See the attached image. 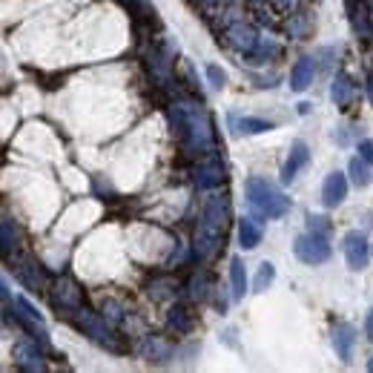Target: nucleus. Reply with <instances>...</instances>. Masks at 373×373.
Here are the masks:
<instances>
[{"instance_id": "20", "label": "nucleus", "mask_w": 373, "mask_h": 373, "mask_svg": "<svg viewBox=\"0 0 373 373\" xmlns=\"http://www.w3.org/2000/svg\"><path fill=\"white\" fill-rule=\"evenodd\" d=\"M15 359H18V367H23V370H44L47 365L40 362V353L37 350H32V348H18L15 350Z\"/></svg>"}, {"instance_id": "11", "label": "nucleus", "mask_w": 373, "mask_h": 373, "mask_svg": "<svg viewBox=\"0 0 373 373\" xmlns=\"http://www.w3.org/2000/svg\"><path fill=\"white\" fill-rule=\"evenodd\" d=\"M313 78H316V63H313V58L296 61L293 72H290V90H293V92H305V90L313 84Z\"/></svg>"}, {"instance_id": "15", "label": "nucleus", "mask_w": 373, "mask_h": 373, "mask_svg": "<svg viewBox=\"0 0 373 373\" xmlns=\"http://www.w3.org/2000/svg\"><path fill=\"white\" fill-rule=\"evenodd\" d=\"M227 37H230V44L236 47V49H244V52H253L256 49V44H259V37H256V32L250 29V26H233L230 32H227Z\"/></svg>"}, {"instance_id": "6", "label": "nucleus", "mask_w": 373, "mask_h": 373, "mask_svg": "<svg viewBox=\"0 0 373 373\" xmlns=\"http://www.w3.org/2000/svg\"><path fill=\"white\" fill-rule=\"evenodd\" d=\"M342 250H345V259H348V267H350V270H365V267L370 264V241H367L365 233L350 230V233L345 236Z\"/></svg>"}, {"instance_id": "23", "label": "nucleus", "mask_w": 373, "mask_h": 373, "mask_svg": "<svg viewBox=\"0 0 373 373\" xmlns=\"http://www.w3.org/2000/svg\"><path fill=\"white\" fill-rule=\"evenodd\" d=\"M170 324L178 330V334H190V330H192V316L184 307H173L170 310Z\"/></svg>"}, {"instance_id": "17", "label": "nucleus", "mask_w": 373, "mask_h": 373, "mask_svg": "<svg viewBox=\"0 0 373 373\" xmlns=\"http://www.w3.org/2000/svg\"><path fill=\"white\" fill-rule=\"evenodd\" d=\"M18 276H20V281L26 284V287H32V290H37V287H44V273L37 270V264L32 262V259H20L18 262Z\"/></svg>"}, {"instance_id": "14", "label": "nucleus", "mask_w": 373, "mask_h": 373, "mask_svg": "<svg viewBox=\"0 0 373 373\" xmlns=\"http://www.w3.org/2000/svg\"><path fill=\"white\" fill-rule=\"evenodd\" d=\"M238 241L244 250H256V247L262 244V227L256 219H241L238 221Z\"/></svg>"}, {"instance_id": "9", "label": "nucleus", "mask_w": 373, "mask_h": 373, "mask_svg": "<svg viewBox=\"0 0 373 373\" xmlns=\"http://www.w3.org/2000/svg\"><path fill=\"white\" fill-rule=\"evenodd\" d=\"M356 339H359V336H356V327H353V324L339 322V324L334 327V348H336V353H339L342 362H350V359H353Z\"/></svg>"}, {"instance_id": "16", "label": "nucleus", "mask_w": 373, "mask_h": 373, "mask_svg": "<svg viewBox=\"0 0 373 373\" xmlns=\"http://www.w3.org/2000/svg\"><path fill=\"white\" fill-rule=\"evenodd\" d=\"M141 350H144V356H147L149 362H167V359L173 356V345L164 342L161 336H147Z\"/></svg>"}, {"instance_id": "7", "label": "nucleus", "mask_w": 373, "mask_h": 373, "mask_svg": "<svg viewBox=\"0 0 373 373\" xmlns=\"http://www.w3.org/2000/svg\"><path fill=\"white\" fill-rule=\"evenodd\" d=\"M310 164V149H307V144L305 141H293L290 144V155H287V161H284V170H281V181L284 184H290L293 181L305 167Z\"/></svg>"}, {"instance_id": "1", "label": "nucleus", "mask_w": 373, "mask_h": 373, "mask_svg": "<svg viewBox=\"0 0 373 373\" xmlns=\"http://www.w3.org/2000/svg\"><path fill=\"white\" fill-rule=\"evenodd\" d=\"M227 219H230V201L224 195H210L204 201L201 221H198V230H195V253L201 259L216 256L224 247Z\"/></svg>"}, {"instance_id": "8", "label": "nucleus", "mask_w": 373, "mask_h": 373, "mask_svg": "<svg viewBox=\"0 0 373 373\" xmlns=\"http://www.w3.org/2000/svg\"><path fill=\"white\" fill-rule=\"evenodd\" d=\"M345 198H348V178H345V173L334 170L322 184V204L324 207H339Z\"/></svg>"}, {"instance_id": "4", "label": "nucleus", "mask_w": 373, "mask_h": 373, "mask_svg": "<svg viewBox=\"0 0 373 373\" xmlns=\"http://www.w3.org/2000/svg\"><path fill=\"white\" fill-rule=\"evenodd\" d=\"M293 253H296V259H299L302 264H313V267H316V264H324L334 250H330L327 233H316V230H310V233H305V236L296 238Z\"/></svg>"}, {"instance_id": "19", "label": "nucleus", "mask_w": 373, "mask_h": 373, "mask_svg": "<svg viewBox=\"0 0 373 373\" xmlns=\"http://www.w3.org/2000/svg\"><path fill=\"white\" fill-rule=\"evenodd\" d=\"M230 281H233V299H244L247 290V273H244V262L236 256L230 259Z\"/></svg>"}, {"instance_id": "31", "label": "nucleus", "mask_w": 373, "mask_h": 373, "mask_svg": "<svg viewBox=\"0 0 373 373\" xmlns=\"http://www.w3.org/2000/svg\"><path fill=\"white\" fill-rule=\"evenodd\" d=\"M367 370H370V373H373V356H370V362H367Z\"/></svg>"}, {"instance_id": "5", "label": "nucleus", "mask_w": 373, "mask_h": 373, "mask_svg": "<svg viewBox=\"0 0 373 373\" xmlns=\"http://www.w3.org/2000/svg\"><path fill=\"white\" fill-rule=\"evenodd\" d=\"M75 324H78L80 330H84L87 336H92L98 345H104V348H109V350H121L118 342H115V334H112L109 324H106V319L95 316L92 310L78 307V310H75Z\"/></svg>"}, {"instance_id": "25", "label": "nucleus", "mask_w": 373, "mask_h": 373, "mask_svg": "<svg viewBox=\"0 0 373 373\" xmlns=\"http://www.w3.org/2000/svg\"><path fill=\"white\" fill-rule=\"evenodd\" d=\"M173 287H176V284H173L170 279H161V281L149 284V296H152V299H164V296H170Z\"/></svg>"}, {"instance_id": "10", "label": "nucleus", "mask_w": 373, "mask_h": 373, "mask_svg": "<svg viewBox=\"0 0 373 373\" xmlns=\"http://www.w3.org/2000/svg\"><path fill=\"white\" fill-rule=\"evenodd\" d=\"M224 167L216 161V158H210V161H204L201 167L195 170V184H198V190H216V187H221L224 184Z\"/></svg>"}, {"instance_id": "13", "label": "nucleus", "mask_w": 373, "mask_h": 373, "mask_svg": "<svg viewBox=\"0 0 373 373\" xmlns=\"http://www.w3.org/2000/svg\"><path fill=\"white\" fill-rule=\"evenodd\" d=\"M55 305H58L61 310H78V307H80V290H78L69 279H63V281L58 284V290H55Z\"/></svg>"}, {"instance_id": "12", "label": "nucleus", "mask_w": 373, "mask_h": 373, "mask_svg": "<svg viewBox=\"0 0 373 373\" xmlns=\"http://www.w3.org/2000/svg\"><path fill=\"white\" fill-rule=\"evenodd\" d=\"M353 95H356L353 80H350L345 72H339V75L334 78V87H330V98H334V104H336V106L348 109V106H350V101H353Z\"/></svg>"}, {"instance_id": "21", "label": "nucleus", "mask_w": 373, "mask_h": 373, "mask_svg": "<svg viewBox=\"0 0 373 373\" xmlns=\"http://www.w3.org/2000/svg\"><path fill=\"white\" fill-rule=\"evenodd\" d=\"M370 164L365 161V158H353L350 161V176H353V184L356 187H367L370 184Z\"/></svg>"}, {"instance_id": "30", "label": "nucleus", "mask_w": 373, "mask_h": 373, "mask_svg": "<svg viewBox=\"0 0 373 373\" xmlns=\"http://www.w3.org/2000/svg\"><path fill=\"white\" fill-rule=\"evenodd\" d=\"M367 95H370V101H373V78H370V84H367Z\"/></svg>"}, {"instance_id": "3", "label": "nucleus", "mask_w": 373, "mask_h": 373, "mask_svg": "<svg viewBox=\"0 0 373 373\" xmlns=\"http://www.w3.org/2000/svg\"><path fill=\"white\" fill-rule=\"evenodd\" d=\"M244 195H247V201H250L253 210L259 216H264V219H281L290 210V198L276 184H270L267 178H259V176L247 178Z\"/></svg>"}, {"instance_id": "24", "label": "nucleus", "mask_w": 373, "mask_h": 373, "mask_svg": "<svg viewBox=\"0 0 373 373\" xmlns=\"http://www.w3.org/2000/svg\"><path fill=\"white\" fill-rule=\"evenodd\" d=\"M190 296L192 299H207V273H198L195 279H192V284H190Z\"/></svg>"}, {"instance_id": "2", "label": "nucleus", "mask_w": 373, "mask_h": 373, "mask_svg": "<svg viewBox=\"0 0 373 373\" xmlns=\"http://www.w3.org/2000/svg\"><path fill=\"white\" fill-rule=\"evenodd\" d=\"M173 127L178 133V138L184 141L187 149L195 152H210L213 149V127L210 118L198 104H176L173 106Z\"/></svg>"}, {"instance_id": "28", "label": "nucleus", "mask_w": 373, "mask_h": 373, "mask_svg": "<svg viewBox=\"0 0 373 373\" xmlns=\"http://www.w3.org/2000/svg\"><path fill=\"white\" fill-rule=\"evenodd\" d=\"M104 310H109L106 316H109L112 322H118V319L123 316V310H121V305H115V302H106V305H104Z\"/></svg>"}, {"instance_id": "22", "label": "nucleus", "mask_w": 373, "mask_h": 373, "mask_svg": "<svg viewBox=\"0 0 373 373\" xmlns=\"http://www.w3.org/2000/svg\"><path fill=\"white\" fill-rule=\"evenodd\" d=\"M273 279H276V267H273L270 262H262V264H259V273H256L253 290H256V293H264V290L273 284Z\"/></svg>"}, {"instance_id": "27", "label": "nucleus", "mask_w": 373, "mask_h": 373, "mask_svg": "<svg viewBox=\"0 0 373 373\" xmlns=\"http://www.w3.org/2000/svg\"><path fill=\"white\" fill-rule=\"evenodd\" d=\"M359 158H365L367 164H370V167H373V141L370 138H365V141H359Z\"/></svg>"}, {"instance_id": "18", "label": "nucleus", "mask_w": 373, "mask_h": 373, "mask_svg": "<svg viewBox=\"0 0 373 373\" xmlns=\"http://www.w3.org/2000/svg\"><path fill=\"white\" fill-rule=\"evenodd\" d=\"M276 130L273 121H264V118H238L236 121V133L241 135H259V133H270Z\"/></svg>"}, {"instance_id": "26", "label": "nucleus", "mask_w": 373, "mask_h": 373, "mask_svg": "<svg viewBox=\"0 0 373 373\" xmlns=\"http://www.w3.org/2000/svg\"><path fill=\"white\" fill-rule=\"evenodd\" d=\"M207 78H210V84H213L216 90H221V87L227 84V75H224V69H219V66H207Z\"/></svg>"}, {"instance_id": "29", "label": "nucleus", "mask_w": 373, "mask_h": 373, "mask_svg": "<svg viewBox=\"0 0 373 373\" xmlns=\"http://www.w3.org/2000/svg\"><path fill=\"white\" fill-rule=\"evenodd\" d=\"M365 334H367V339L373 342V310H370L367 319H365Z\"/></svg>"}]
</instances>
